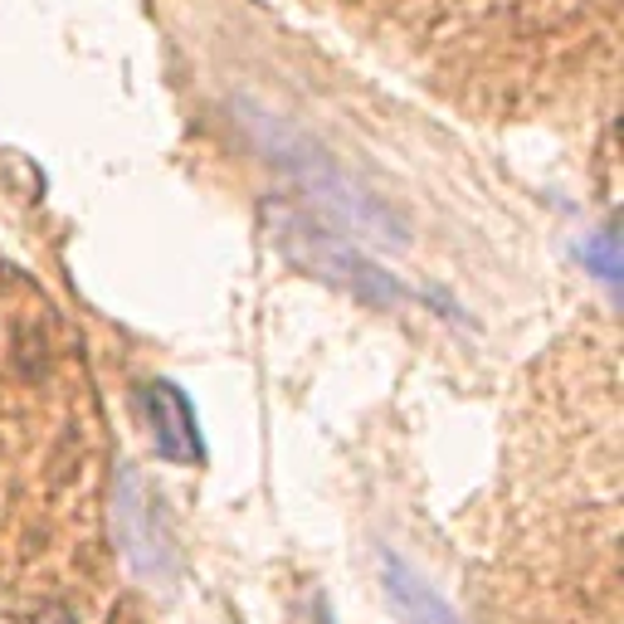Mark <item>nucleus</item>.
Instances as JSON below:
<instances>
[{"mask_svg":"<svg viewBox=\"0 0 624 624\" xmlns=\"http://www.w3.org/2000/svg\"><path fill=\"white\" fill-rule=\"evenodd\" d=\"M142 405H147L157 449L167 458H176V464H196L200 458V435H196V415H190L181 390L167 386V380H151V386L142 390Z\"/></svg>","mask_w":624,"mask_h":624,"instance_id":"1","label":"nucleus"},{"mask_svg":"<svg viewBox=\"0 0 624 624\" xmlns=\"http://www.w3.org/2000/svg\"><path fill=\"white\" fill-rule=\"evenodd\" d=\"M0 624H73L63 605H40V601H0Z\"/></svg>","mask_w":624,"mask_h":624,"instance_id":"2","label":"nucleus"}]
</instances>
